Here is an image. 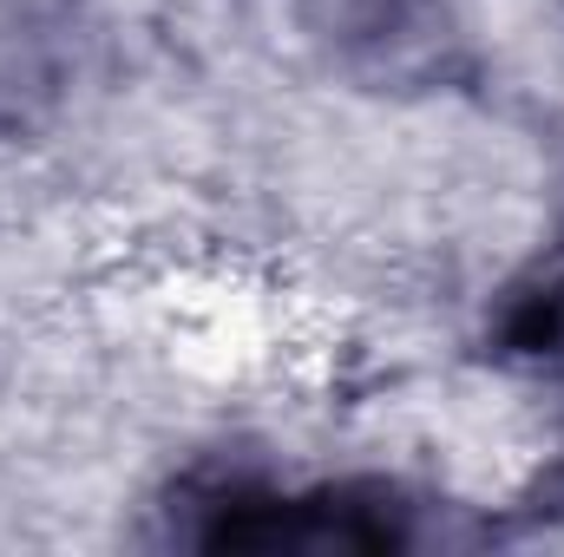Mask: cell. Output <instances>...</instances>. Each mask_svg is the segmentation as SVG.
<instances>
[{"label":"cell","instance_id":"6da1fadb","mask_svg":"<svg viewBox=\"0 0 564 557\" xmlns=\"http://www.w3.org/2000/svg\"><path fill=\"white\" fill-rule=\"evenodd\" d=\"M492 348L506 361H525V368H558L564 361V243L552 256H539L525 276L506 282L492 321H486Z\"/></svg>","mask_w":564,"mask_h":557}]
</instances>
